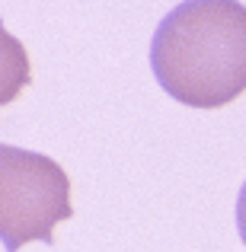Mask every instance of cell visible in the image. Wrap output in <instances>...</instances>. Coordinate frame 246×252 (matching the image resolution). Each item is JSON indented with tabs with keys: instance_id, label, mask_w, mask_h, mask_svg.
Returning <instances> with one entry per match:
<instances>
[{
	"instance_id": "1",
	"label": "cell",
	"mask_w": 246,
	"mask_h": 252,
	"mask_svg": "<svg viewBox=\"0 0 246 252\" xmlns=\"http://www.w3.org/2000/svg\"><path fill=\"white\" fill-rule=\"evenodd\" d=\"M150 67L166 96L192 109H221L246 93V6L182 0L160 19Z\"/></svg>"
},
{
	"instance_id": "2",
	"label": "cell",
	"mask_w": 246,
	"mask_h": 252,
	"mask_svg": "<svg viewBox=\"0 0 246 252\" xmlns=\"http://www.w3.org/2000/svg\"><path fill=\"white\" fill-rule=\"evenodd\" d=\"M70 179L61 163L35 150L0 144V243L19 252L26 243H55V223L70 220Z\"/></svg>"
},
{
	"instance_id": "3",
	"label": "cell",
	"mask_w": 246,
	"mask_h": 252,
	"mask_svg": "<svg viewBox=\"0 0 246 252\" xmlns=\"http://www.w3.org/2000/svg\"><path fill=\"white\" fill-rule=\"evenodd\" d=\"M29 80H32V70H29L26 45L19 38H13L3 29V19H0V109L10 105L29 86Z\"/></svg>"
},
{
	"instance_id": "4",
	"label": "cell",
	"mask_w": 246,
	"mask_h": 252,
	"mask_svg": "<svg viewBox=\"0 0 246 252\" xmlns=\"http://www.w3.org/2000/svg\"><path fill=\"white\" fill-rule=\"evenodd\" d=\"M237 230H240V240L246 243V182L240 189V198H237Z\"/></svg>"
}]
</instances>
